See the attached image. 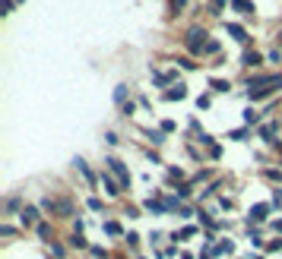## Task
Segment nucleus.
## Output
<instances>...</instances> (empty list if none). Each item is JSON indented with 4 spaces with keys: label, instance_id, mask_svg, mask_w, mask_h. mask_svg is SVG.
<instances>
[{
    "label": "nucleus",
    "instance_id": "nucleus-1",
    "mask_svg": "<svg viewBox=\"0 0 282 259\" xmlns=\"http://www.w3.org/2000/svg\"><path fill=\"white\" fill-rule=\"evenodd\" d=\"M105 164H108V174H114V177L121 180L124 190H130V171H127V164H124L121 158H114V155L105 158Z\"/></svg>",
    "mask_w": 282,
    "mask_h": 259
},
{
    "label": "nucleus",
    "instance_id": "nucleus-2",
    "mask_svg": "<svg viewBox=\"0 0 282 259\" xmlns=\"http://www.w3.org/2000/svg\"><path fill=\"white\" fill-rule=\"evenodd\" d=\"M203 38H209V35L203 32V29H200V26H194L191 32H187V51H191V54H203V48H206V41Z\"/></svg>",
    "mask_w": 282,
    "mask_h": 259
},
{
    "label": "nucleus",
    "instance_id": "nucleus-3",
    "mask_svg": "<svg viewBox=\"0 0 282 259\" xmlns=\"http://www.w3.org/2000/svg\"><path fill=\"white\" fill-rule=\"evenodd\" d=\"M19 221H22V228H38L41 225V206H26Z\"/></svg>",
    "mask_w": 282,
    "mask_h": 259
},
{
    "label": "nucleus",
    "instance_id": "nucleus-4",
    "mask_svg": "<svg viewBox=\"0 0 282 259\" xmlns=\"http://www.w3.org/2000/svg\"><path fill=\"white\" fill-rule=\"evenodd\" d=\"M269 209H273V206H269V203H257V206L251 209V215H248V221H251V225H263V221L269 218Z\"/></svg>",
    "mask_w": 282,
    "mask_h": 259
},
{
    "label": "nucleus",
    "instance_id": "nucleus-5",
    "mask_svg": "<svg viewBox=\"0 0 282 259\" xmlns=\"http://www.w3.org/2000/svg\"><path fill=\"white\" fill-rule=\"evenodd\" d=\"M257 133H260V139H266L273 149H279V139H276V136H279V123H263Z\"/></svg>",
    "mask_w": 282,
    "mask_h": 259
},
{
    "label": "nucleus",
    "instance_id": "nucleus-6",
    "mask_svg": "<svg viewBox=\"0 0 282 259\" xmlns=\"http://www.w3.org/2000/svg\"><path fill=\"white\" fill-rule=\"evenodd\" d=\"M143 209L146 212H152V215H171V212H168V206H165V199H146V203H143Z\"/></svg>",
    "mask_w": 282,
    "mask_h": 259
},
{
    "label": "nucleus",
    "instance_id": "nucleus-7",
    "mask_svg": "<svg viewBox=\"0 0 282 259\" xmlns=\"http://www.w3.org/2000/svg\"><path fill=\"white\" fill-rule=\"evenodd\" d=\"M57 215L61 218H76V206L70 199H57Z\"/></svg>",
    "mask_w": 282,
    "mask_h": 259
},
{
    "label": "nucleus",
    "instance_id": "nucleus-8",
    "mask_svg": "<svg viewBox=\"0 0 282 259\" xmlns=\"http://www.w3.org/2000/svg\"><path fill=\"white\" fill-rule=\"evenodd\" d=\"M102 183H105V190H108V196H121V180H114L111 174H102Z\"/></svg>",
    "mask_w": 282,
    "mask_h": 259
},
{
    "label": "nucleus",
    "instance_id": "nucleus-9",
    "mask_svg": "<svg viewBox=\"0 0 282 259\" xmlns=\"http://www.w3.org/2000/svg\"><path fill=\"white\" fill-rule=\"evenodd\" d=\"M263 63V54H257V51H244V57H241V67H260Z\"/></svg>",
    "mask_w": 282,
    "mask_h": 259
},
{
    "label": "nucleus",
    "instance_id": "nucleus-10",
    "mask_svg": "<svg viewBox=\"0 0 282 259\" xmlns=\"http://www.w3.org/2000/svg\"><path fill=\"white\" fill-rule=\"evenodd\" d=\"M73 164H76V171L83 174V177H86L89 183H96V174H92V168L86 164V158H79V155H76V158H73Z\"/></svg>",
    "mask_w": 282,
    "mask_h": 259
},
{
    "label": "nucleus",
    "instance_id": "nucleus-11",
    "mask_svg": "<svg viewBox=\"0 0 282 259\" xmlns=\"http://www.w3.org/2000/svg\"><path fill=\"white\" fill-rule=\"evenodd\" d=\"M165 98H168V101H181V98H187V86H184V82H178V86H171V89L165 92Z\"/></svg>",
    "mask_w": 282,
    "mask_h": 259
},
{
    "label": "nucleus",
    "instance_id": "nucleus-12",
    "mask_svg": "<svg viewBox=\"0 0 282 259\" xmlns=\"http://www.w3.org/2000/svg\"><path fill=\"white\" fill-rule=\"evenodd\" d=\"M225 29H228V35H231V38H234V41H241V44H244V41H248V32H244V26H238V22H228V26H225Z\"/></svg>",
    "mask_w": 282,
    "mask_h": 259
},
{
    "label": "nucleus",
    "instance_id": "nucleus-13",
    "mask_svg": "<svg viewBox=\"0 0 282 259\" xmlns=\"http://www.w3.org/2000/svg\"><path fill=\"white\" fill-rule=\"evenodd\" d=\"M67 243L73 246V250H89V240L83 237V234H70V237H67Z\"/></svg>",
    "mask_w": 282,
    "mask_h": 259
},
{
    "label": "nucleus",
    "instance_id": "nucleus-14",
    "mask_svg": "<svg viewBox=\"0 0 282 259\" xmlns=\"http://www.w3.org/2000/svg\"><path fill=\"white\" fill-rule=\"evenodd\" d=\"M35 234H38V237H41L44 243H51V240H54V231H51V225H48V221H41V225L35 228Z\"/></svg>",
    "mask_w": 282,
    "mask_h": 259
},
{
    "label": "nucleus",
    "instance_id": "nucleus-15",
    "mask_svg": "<svg viewBox=\"0 0 282 259\" xmlns=\"http://www.w3.org/2000/svg\"><path fill=\"white\" fill-rule=\"evenodd\" d=\"M146 139L152 146H162V143H165V133H162V130H146Z\"/></svg>",
    "mask_w": 282,
    "mask_h": 259
},
{
    "label": "nucleus",
    "instance_id": "nucleus-16",
    "mask_svg": "<svg viewBox=\"0 0 282 259\" xmlns=\"http://www.w3.org/2000/svg\"><path fill=\"white\" fill-rule=\"evenodd\" d=\"M222 253H234V243H231V240L216 243V246H213V256H222Z\"/></svg>",
    "mask_w": 282,
    "mask_h": 259
},
{
    "label": "nucleus",
    "instance_id": "nucleus-17",
    "mask_svg": "<svg viewBox=\"0 0 282 259\" xmlns=\"http://www.w3.org/2000/svg\"><path fill=\"white\" fill-rule=\"evenodd\" d=\"M22 209H26V206H22L19 196H10V199H7V212H19V215H22Z\"/></svg>",
    "mask_w": 282,
    "mask_h": 259
},
{
    "label": "nucleus",
    "instance_id": "nucleus-18",
    "mask_svg": "<svg viewBox=\"0 0 282 259\" xmlns=\"http://www.w3.org/2000/svg\"><path fill=\"white\" fill-rule=\"evenodd\" d=\"M38 206H41V212H51V215H57V199H51V196H44V199H41Z\"/></svg>",
    "mask_w": 282,
    "mask_h": 259
},
{
    "label": "nucleus",
    "instance_id": "nucleus-19",
    "mask_svg": "<svg viewBox=\"0 0 282 259\" xmlns=\"http://www.w3.org/2000/svg\"><path fill=\"white\" fill-rule=\"evenodd\" d=\"M231 7H234V10H241L244 16H254V7L248 4V0H231Z\"/></svg>",
    "mask_w": 282,
    "mask_h": 259
},
{
    "label": "nucleus",
    "instance_id": "nucleus-20",
    "mask_svg": "<svg viewBox=\"0 0 282 259\" xmlns=\"http://www.w3.org/2000/svg\"><path fill=\"white\" fill-rule=\"evenodd\" d=\"M105 234H111V237H121V234H124V228L117 225V221H105Z\"/></svg>",
    "mask_w": 282,
    "mask_h": 259
},
{
    "label": "nucleus",
    "instance_id": "nucleus-21",
    "mask_svg": "<svg viewBox=\"0 0 282 259\" xmlns=\"http://www.w3.org/2000/svg\"><path fill=\"white\" fill-rule=\"evenodd\" d=\"M127 95H130V89H127V86H117L114 89V104H121V108H124V98Z\"/></svg>",
    "mask_w": 282,
    "mask_h": 259
},
{
    "label": "nucleus",
    "instance_id": "nucleus-22",
    "mask_svg": "<svg viewBox=\"0 0 282 259\" xmlns=\"http://www.w3.org/2000/svg\"><path fill=\"white\" fill-rule=\"evenodd\" d=\"M244 123H260V111H254V108H244Z\"/></svg>",
    "mask_w": 282,
    "mask_h": 259
},
{
    "label": "nucleus",
    "instance_id": "nucleus-23",
    "mask_svg": "<svg viewBox=\"0 0 282 259\" xmlns=\"http://www.w3.org/2000/svg\"><path fill=\"white\" fill-rule=\"evenodd\" d=\"M228 139H234V143H244V139H248V126H241V130H231V133H228Z\"/></svg>",
    "mask_w": 282,
    "mask_h": 259
},
{
    "label": "nucleus",
    "instance_id": "nucleus-24",
    "mask_svg": "<svg viewBox=\"0 0 282 259\" xmlns=\"http://www.w3.org/2000/svg\"><path fill=\"white\" fill-rule=\"evenodd\" d=\"M64 253H67V246L57 243V240H51V256H54V259H64Z\"/></svg>",
    "mask_w": 282,
    "mask_h": 259
},
{
    "label": "nucleus",
    "instance_id": "nucleus-25",
    "mask_svg": "<svg viewBox=\"0 0 282 259\" xmlns=\"http://www.w3.org/2000/svg\"><path fill=\"white\" fill-rule=\"evenodd\" d=\"M86 206H89V212H105V203H102L99 196H89V203H86Z\"/></svg>",
    "mask_w": 282,
    "mask_h": 259
},
{
    "label": "nucleus",
    "instance_id": "nucleus-26",
    "mask_svg": "<svg viewBox=\"0 0 282 259\" xmlns=\"http://www.w3.org/2000/svg\"><path fill=\"white\" fill-rule=\"evenodd\" d=\"M194 234H197V228H194V225H187L181 234H171V240H184V237H194Z\"/></svg>",
    "mask_w": 282,
    "mask_h": 259
},
{
    "label": "nucleus",
    "instance_id": "nucleus-27",
    "mask_svg": "<svg viewBox=\"0 0 282 259\" xmlns=\"http://www.w3.org/2000/svg\"><path fill=\"white\" fill-rule=\"evenodd\" d=\"M209 10H213V16H222V10H225V0H209Z\"/></svg>",
    "mask_w": 282,
    "mask_h": 259
},
{
    "label": "nucleus",
    "instance_id": "nucleus-28",
    "mask_svg": "<svg viewBox=\"0 0 282 259\" xmlns=\"http://www.w3.org/2000/svg\"><path fill=\"white\" fill-rule=\"evenodd\" d=\"M231 89V82H225V79H213V92H228Z\"/></svg>",
    "mask_w": 282,
    "mask_h": 259
},
{
    "label": "nucleus",
    "instance_id": "nucleus-29",
    "mask_svg": "<svg viewBox=\"0 0 282 259\" xmlns=\"http://www.w3.org/2000/svg\"><path fill=\"white\" fill-rule=\"evenodd\" d=\"M89 253L96 259H108V250H105V246H89Z\"/></svg>",
    "mask_w": 282,
    "mask_h": 259
},
{
    "label": "nucleus",
    "instance_id": "nucleus-30",
    "mask_svg": "<svg viewBox=\"0 0 282 259\" xmlns=\"http://www.w3.org/2000/svg\"><path fill=\"white\" fill-rule=\"evenodd\" d=\"M203 54H219V41H216V38H209V41H206V48H203Z\"/></svg>",
    "mask_w": 282,
    "mask_h": 259
},
{
    "label": "nucleus",
    "instance_id": "nucleus-31",
    "mask_svg": "<svg viewBox=\"0 0 282 259\" xmlns=\"http://www.w3.org/2000/svg\"><path fill=\"white\" fill-rule=\"evenodd\" d=\"M0 237H7V240L16 237V228H13V225H4V228H0Z\"/></svg>",
    "mask_w": 282,
    "mask_h": 259
},
{
    "label": "nucleus",
    "instance_id": "nucleus-32",
    "mask_svg": "<svg viewBox=\"0 0 282 259\" xmlns=\"http://www.w3.org/2000/svg\"><path fill=\"white\" fill-rule=\"evenodd\" d=\"M13 7H16V0H0V10H4V16L13 13Z\"/></svg>",
    "mask_w": 282,
    "mask_h": 259
},
{
    "label": "nucleus",
    "instance_id": "nucleus-33",
    "mask_svg": "<svg viewBox=\"0 0 282 259\" xmlns=\"http://www.w3.org/2000/svg\"><path fill=\"white\" fill-rule=\"evenodd\" d=\"M105 143H108V146H117V143H121V136H117V133H111V130H108V133H105Z\"/></svg>",
    "mask_w": 282,
    "mask_h": 259
},
{
    "label": "nucleus",
    "instance_id": "nucleus-34",
    "mask_svg": "<svg viewBox=\"0 0 282 259\" xmlns=\"http://www.w3.org/2000/svg\"><path fill=\"white\" fill-rule=\"evenodd\" d=\"M266 177H269V180H279V183H282V171H276V168H266Z\"/></svg>",
    "mask_w": 282,
    "mask_h": 259
},
{
    "label": "nucleus",
    "instance_id": "nucleus-35",
    "mask_svg": "<svg viewBox=\"0 0 282 259\" xmlns=\"http://www.w3.org/2000/svg\"><path fill=\"white\" fill-rule=\"evenodd\" d=\"M276 250H282V237H276L273 243H266V253H276Z\"/></svg>",
    "mask_w": 282,
    "mask_h": 259
},
{
    "label": "nucleus",
    "instance_id": "nucleus-36",
    "mask_svg": "<svg viewBox=\"0 0 282 259\" xmlns=\"http://www.w3.org/2000/svg\"><path fill=\"white\" fill-rule=\"evenodd\" d=\"M194 215H200V212H194L191 206H181V218H194Z\"/></svg>",
    "mask_w": 282,
    "mask_h": 259
},
{
    "label": "nucleus",
    "instance_id": "nucleus-37",
    "mask_svg": "<svg viewBox=\"0 0 282 259\" xmlns=\"http://www.w3.org/2000/svg\"><path fill=\"white\" fill-rule=\"evenodd\" d=\"M168 177H178V180H181V177H184V171H181V168H174V164H171V168H168Z\"/></svg>",
    "mask_w": 282,
    "mask_h": 259
},
{
    "label": "nucleus",
    "instance_id": "nucleus-38",
    "mask_svg": "<svg viewBox=\"0 0 282 259\" xmlns=\"http://www.w3.org/2000/svg\"><path fill=\"white\" fill-rule=\"evenodd\" d=\"M124 215H127V218H139V209H136V206H127Z\"/></svg>",
    "mask_w": 282,
    "mask_h": 259
},
{
    "label": "nucleus",
    "instance_id": "nucleus-39",
    "mask_svg": "<svg viewBox=\"0 0 282 259\" xmlns=\"http://www.w3.org/2000/svg\"><path fill=\"white\" fill-rule=\"evenodd\" d=\"M273 206H282V190H279V186L273 190Z\"/></svg>",
    "mask_w": 282,
    "mask_h": 259
},
{
    "label": "nucleus",
    "instance_id": "nucleus-40",
    "mask_svg": "<svg viewBox=\"0 0 282 259\" xmlns=\"http://www.w3.org/2000/svg\"><path fill=\"white\" fill-rule=\"evenodd\" d=\"M197 104H200V108H209L213 101H209V95H200V98H197Z\"/></svg>",
    "mask_w": 282,
    "mask_h": 259
},
{
    "label": "nucleus",
    "instance_id": "nucleus-41",
    "mask_svg": "<svg viewBox=\"0 0 282 259\" xmlns=\"http://www.w3.org/2000/svg\"><path fill=\"white\" fill-rule=\"evenodd\" d=\"M121 114H124V117H130V114H133V101H127L124 108H121Z\"/></svg>",
    "mask_w": 282,
    "mask_h": 259
},
{
    "label": "nucleus",
    "instance_id": "nucleus-42",
    "mask_svg": "<svg viewBox=\"0 0 282 259\" xmlns=\"http://www.w3.org/2000/svg\"><path fill=\"white\" fill-rule=\"evenodd\" d=\"M73 234H83V218H73Z\"/></svg>",
    "mask_w": 282,
    "mask_h": 259
},
{
    "label": "nucleus",
    "instance_id": "nucleus-43",
    "mask_svg": "<svg viewBox=\"0 0 282 259\" xmlns=\"http://www.w3.org/2000/svg\"><path fill=\"white\" fill-rule=\"evenodd\" d=\"M178 196H181V199H187V196H191V183H184L181 190H178Z\"/></svg>",
    "mask_w": 282,
    "mask_h": 259
},
{
    "label": "nucleus",
    "instance_id": "nucleus-44",
    "mask_svg": "<svg viewBox=\"0 0 282 259\" xmlns=\"http://www.w3.org/2000/svg\"><path fill=\"white\" fill-rule=\"evenodd\" d=\"M127 243L136 246V243H139V234H133V231H130V234H127Z\"/></svg>",
    "mask_w": 282,
    "mask_h": 259
},
{
    "label": "nucleus",
    "instance_id": "nucleus-45",
    "mask_svg": "<svg viewBox=\"0 0 282 259\" xmlns=\"http://www.w3.org/2000/svg\"><path fill=\"white\" fill-rule=\"evenodd\" d=\"M251 246H263V237H260V234H251Z\"/></svg>",
    "mask_w": 282,
    "mask_h": 259
},
{
    "label": "nucleus",
    "instance_id": "nucleus-46",
    "mask_svg": "<svg viewBox=\"0 0 282 259\" xmlns=\"http://www.w3.org/2000/svg\"><path fill=\"white\" fill-rule=\"evenodd\" d=\"M269 60H273V63H279V60H282V51H269Z\"/></svg>",
    "mask_w": 282,
    "mask_h": 259
},
{
    "label": "nucleus",
    "instance_id": "nucleus-47",
    "mask_svg": "<svg viewBox=\"0 0 282 259\" xmlns=\"http://www.w3.org/2000/svg\"><path fill=\"white\" fill-rule=\"evenodd\" d=\"M171 7H174V10H184V7H187V0H171Z\"/></svg>",
    "mask_w": 282,
    "mask_h": 259
},
{
    "label": "nucleus",
    "instance_id": "nucleus-48",
    "mask_svg": "<svg viewBox=\"0 0 282 259\" xmlns=\"http://www.w3.org/2000/svg\"><path fill=\"white\" fill-rule=\"evenodd\" d=\"M200 259H216V256H213V250H206V253H200Z\"/></svg>",
    "mask_w": 282,
    "mask_h": 259
},
{
    "label": "nucleus",
    "instance_id": "nucleus-49",
    "mask_svg": "<svg viewBox=\"0 0 282 259\" xmlns=\"http://www.w3.org/2000/svg\"><path fill=\"white\" fill-rule=\"evenodd\" d=\"M273 228H276V231H279V234H282V221H276V225H273Z\"/></svg>",
    "mask_w": 282,
    "mask_h": 259
},
{
    "label": "nucleus",
    "instance_id": "nucleus-50",
    "mask_svg": "<svg viewBox=\"0 0 282 259\" xmlns=\"http://www.w3.org/2000/svg\"><path fill=\"white\" fill-rule=\"evenodd\" d=\"M181 259H194V256H191V253H184V256H181Z\"/></svg>",
    "mask_w": 282,
    "mask_h": 259
},
{
    "label": "nucleus",
    "instance_id": "nucleus-51",
    "mask_svg": "<svg viewBox=\"0 0 282 259\" xmlns=\"http://www.w3.org/2000/svg\"><path fill=\"white\" fill-rule=\"evenodd\" d=\"M251 259H263V256H251Z\"/></svg>",
    "mask_w": 282,
    "mask_h": 259
}]
</instances>
